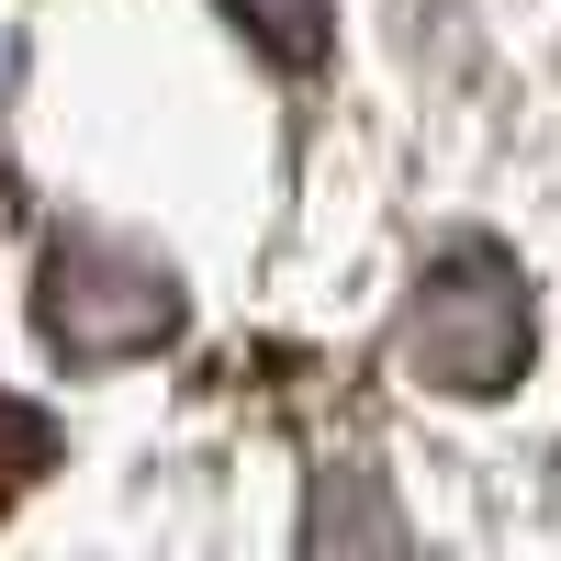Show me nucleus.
<instances>
[{
    "label": "nucleus",
    "mask_w": 561,
    "mask_h": 561,
    "mask_svg": "<svg viewBox=\"0 0 561 561\" xmlns=\"http://www.w3.org/2000/svg\"><path fill=\"white\" fill-rule=\"evenodd\" d=\"M45 472H57V427H45L34 404H12V393H0V517H12V505H23Z\"/></svg>",
    "instance_id": "nucleus-3"
},
{
    "label": "nucleus",
    "mask_w": 561,
    "mask_h": 561,
    "mask_svg": "<svg viewBox=\"0 0 561 561\" xmlns=\"http://www.w3.org/2000/svg\"><path fill=\"white\" fill-rule=\"evenodd\" d=\"M45 337L68 359H135V348L180 337V293H169V270L79 237V248L45 259Z\"/></svg>",
    "instance_id": "nucleus-2"
},
{
    "label": "nucleus",
    "mask_w": 561,
    "mask_h": 561,
    "mask_svg": "<svg viewBox=\"0 0 561 561\" xmlns=\"http://www.w3.org/2000/svg\"><path fill=\"white\" fill-rule=\"evenodd\" d=\"M404 370L438 393H505L528 370V280L494 248H449L404 304Z\"/></svg>",
    "instance_id": "nucleus-1"
},
{
    "label": "nucleus",
    "mask_w": 561,
    "mask_h": 561,
    "mask_svg": "<svg viewBox=\"0 0 561 561\" xmlns=\"http://www.w3.org/2000/svg\"><path fill=\"white\" fill-rule=\"evenodd\" d=\"M237 12H248V34L270 45L280 68H314L325 57V0H237Z\"/></svg>",
    "instance_id": "nucleus-4"
}]
</instances>
